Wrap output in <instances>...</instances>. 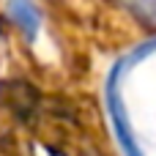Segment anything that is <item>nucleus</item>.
<instances>
[{
    "mask_svg": "<svg viewBox=\"0 0 156 156\" xmlns=\"http://www.w3.org/2000/svg\"><path fill=\"white\" fill-rule=\"evenodd\" d=\"M107 107H110V118H112V126L118 132V143H121L123 154L143 156L140 148L134 145V137H132V129H129V121H126V110H123V101L118 96V71L110 77V85H107Z\"/></svg>",
    "mask_w": 156,
    "mask_h": 156,
    "instance_id": "obj_1",
    "label": "nucleus"
},
{
    "mask_svg": "<svg viewBox=\"0 0 156 156\" xmlns=\"http://www.w3.org/2000/svg\"><path fill=\"white\" fill-rule=\"evenodd\" d=\"M5 16L25 33L27 41H33L41 30V11L33 0H5Z\"/></svg>",
    "mask_w": 156,
    "mask_h": 156,
    "instance_id": "obj_2",
    "label": "nucleus"
},
{
    "mask_svg": "<svg viewBox=\"0 0 156 156\" xmlns=\"http://www.w3.org/2000/svg\"><path fill=\"white\" fill-rule=\"evenodd\" d=\"M129 11H134L140 19L145 22H156V0H121Z\"/></svg>",
    "mask_w": 156,
    "mask_h": 156,
    "instance_id": "obj_3",
    "label": "nucleus"
}]
</instances>
